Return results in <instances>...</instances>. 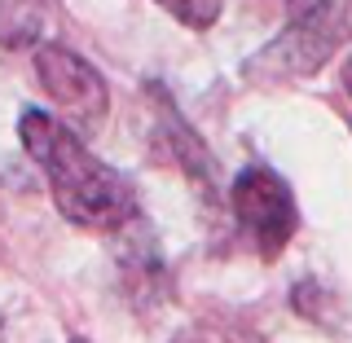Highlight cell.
<instances>
[{
  "label": "cell",
  "instance_id": "1",
  "mask_svg": "<svg viewBox=\"0 0 352 343\" xmlns=\"http://www.w3.org/2000/svg\"><path fill=\"white\" fill-rule=\"evenodd\" d=\"M18 137L27 146V154L44 168L53 203L71 225L110 234V229H124L137 216L128 181L110 163L97 159L71 124L53 119L49 110H22Z\"/></svg>",
  "mask_w": 352,
  "mask_h": 343
},
{
  "label": "cell",
  "instance_id": "2",
  "mask_svg": "<svg viewBox=\"0 0 352 343\" xmlns=\"http://www.w3.org/2000/svg\"><path fill=\"white\" fill-rule=\"evenodd\" d=\"M344 31H339L335 14H330V0H317L304 14L291 18V27L278 40H269L260 53H251L242 62V75L251 84H282V80H308L339 53Z\"/></svg>",
  "mask_w": 352,
  "mask_h": 343
},
{
  "label": "cell",
  "instance_id": "3",
  "mask_svg": "<svg viewBox=\"0 0 352 343\" xmlns=\"http://www.w3.org/2000/svg\"><path fill=\"white\" fill-rule=\"evenodd\" d=\"M229 207H234V220L242 225V234L256 242L264 260H278L282 247L300 229L291 185L269 168H242L229 185Z\"/></svg>",
  "mask_w": 352,
  "mask_h": 343
},
{
  "label": "cell",
  "instance_id": "4",
  "mask_svg": "<svg viewBox=\"0 0 352 343\" xmlns=\"http://www.w3.org/2000/svg\"><path fill=\"white\" fill-rule=\"evenodd\" d=\"M36 80L44 88V97H49L71 124L97 128L106 119V110H110L106 80L97 75L93 62H84L80 53H71L66 44H40L36 49Z\"/></svg>",
  "mask_w": 352,
  "mask_h": 343
},
{
  "label": "cell",
  "instance_id": "5",
  "mask_svg": "<svg viewBox=\"0 0 352 343\" xmlns=\"http://www.w3.org/2000/svg\"><path fill=\"white\" fill-rule=\"evenodd\" d=\"M146 97L154 106V141H159V150L168 154V159L190 176L194 185H216V159L212 150L203 146V137L181 119V110L172 106V93L163 84H146Z\"/></svg>",
  "mask_w": 352,
  "mask_h": 343
},
{
  "label": "cell",
  "instance_id": "6",
  "mask_svg": "<svg viewBox=\"0 0 352 343\" xmlns=\"http://www.w3.org/2000/svg\"><path fill=\"white\" fill-rule=\"evenodd\" d=\"M49 27V0H0V44L31 49Z\"/></svg>",
  "mask_w": 352,
  "mask_h": 343
},
{
  "label": "cell",
  "instance_id": "7",
  "mask_svg": "<svg viewBox=\"0 0 352 343\" xmlns=\"http://www.w3.org/2000/svg\"><path fill=\"white\" fill-rule=\"evenodd\" d=\"M154 5H163L176 22H185L190 31H207L220 18L225 0H154Z\"/></svg>",
  "mask_w": 352,
  "mask_h": 343
},
{
  "label": "cell",
  "instance_id": "8",
  "mask_svg": "<svg viewBox=\"0 0 352 343\" xmlns=\"http://www.w3.org/2000/svg\"><path fill=\"white\" fill-rule=\"evenodd\" d=\"M330 14H335L339 31H344V40L352 44V0H330Z\"/></svg>",
  "mask_w": 352,
  "mask_h": 343
},
{
  "label": "cell",
  "instance_id": "9",
  "mask_svg": "<svg viewBox=\"0 0 352 343\" xmlns=\"http://www.w3.org/2000/svg\"><path fill=\"white\" fill-rule=\"evenodd\" d=\"M176 343H229L225 335H216V330H185Z\"/></svg>",
  "mask_w": 352,
  "mask_h": 343
},
{
  "label": "cell",
  "instance_id": "10",
  "mask_svg": "<svg viewBox=\"0 0 352 343\" xmlns=\"http://www.w3.org/2000/svg\"><path fill=\"white\" fill-rule=\"evenodd\" d=\"M344 88H348V97H352V58L344 62Z\"/></svg>",
  "mask_w": 352,
  "mask_h": 343
}]
</instances>
